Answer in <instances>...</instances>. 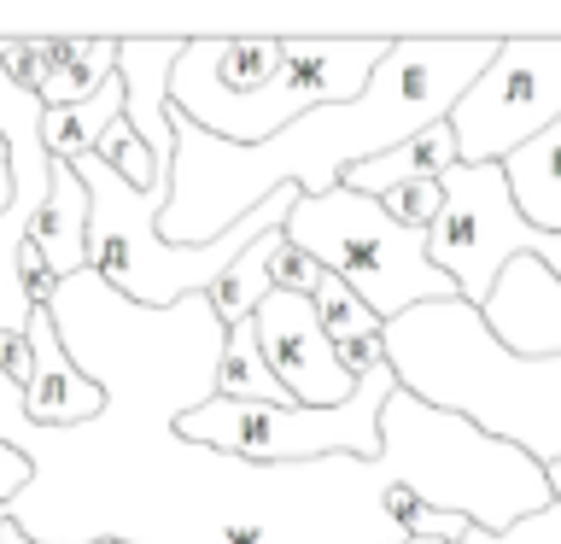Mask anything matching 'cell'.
<instances>
[{
    "label": "cell",
    "instance_id": "6da1fadb",
    "mask_svg": "<svg viewBox=\"0 0 561 544\" xmlns=\"http://www.w3.org/2000/svg\"><path fill=\"white\" fill-rule=\"evenodd\" d=\"M491 53L497 42H392L375 82L357 100L316 105L257 147L217 140L199 123L170 112L175 158L158 235L170 246H210L280 188L333 193L351 165H368V158L403 147L410 135L445 123L450 105L491 65Z\"/></svg>",
    "mask_w": 561,
    "mask_h": 544
},
{
    "label": "cell",
    "instance_id": "7a4b0ae2",
    "mask_svg": "<svg viewBox=\"0 0 561 544\" xmlns=\"http://www.w3.org/2000/svg\"><path fill=\"white\" fill-rule=\"evenodd\" d=\"M380 340L403 393L473 421L480 433L526 451L538 468L561 463V351L515 358L462 298L403 310Z\"/></svg>",
    "mask_w": 561,
    "mask_h": 544
},
{
    "label": "cell",
    "instance_id": "3957f363",
    "mask_svg": "<svg viewBox=\"0 0 561 544\" xmlns=\"http://www.w3.org/2000/svg\"><path fill=\"white\" fill-rule=\"evenodd\" d=\"M375 468H386L380 486H403L427 509L468 515L480 533H515L520 521H533L556 503L543 468L526 451L480 433L473 421L450 410H433L403 386L380 410Z\"/></svg>",
    "mask_w": 561,
    "mask_h": 544
},
{
    "label": "cell",
    "instance_id": "277c9868",
    "mask_svg": "<svg viewBox=\"0 0 561 544\" xmlns=\"http://www.w3.org/2000/svg\"><path fill=\"white\" fill-rule=\"evenodd\" d=\"M287 240L298 252H310L328 275H340L380 322H398L415 305L462 298L456 281L427 258V235L392 223L386 205L368 200V193H351V188L298 193L287 217Z\"/></svg>",
    "mask_w": 561,
    "mask_h": 544
},
{
    "label": "cell",
    "instance_id": "5b68a950",
    "mask_svg": "<svg viewBox=\"0 0 561 544\" xmlns=\"http://www.w3.org/2000/svg\"><path fill=\"white\" fill-rule=\"evenodd\" d=\"M398 393L392 363L357 381V393L333 410H305V404H234L210 393L205 404L175 421L187 445L228 451L252 468H305V463H375L380 456V410Z\"/></svg>",
    "mask_w": 561,
    "mask_h": 544
},
{
    "label": "cell",
    "instance_id": "8992f818",
    "mask_svg": "<svg viewBox=\"0 0 561 544\" xmlns=\"http://www.w3.org/2000/svg\"><path fill=\"white\" fill-rule=\"evenodd\" d=\"M427 258L456 281L462 305L473 310H485L497 275L515 258H538L561 281V235L520 217L503 165H456L445 175V211L427 228Z\"/></svg>",
    "mask_w": 561,
    "mask_h": 544
},
{
    "label": "cell",
    "instance_id": "52a82bcc",
    "mask_svg": "<svg viewBox=\"0 0 561 544\" xmlns=\"http://www.w3.org/2000/svg\"><path fill=\"white\" fill-rule=\"evenodd\" d=\"M386 53H392V42H280V70L252 100H210L175 117L199 123L217 140H234V147H257L305 112H316V105L357 100L375 82Z\"/></svg>",
    "mask_w": 561,
    "mask_h": 544
},
{
    "label": "cell",
    "instance_id": "ba28073f",
    "mask_svg": "<svg viewBox=\"0 0 561 544\" xmlns=\"http://www.w3.org/2000/svg\"><path fill=\"white\" fill-rule=\"evenodd\" d=\"M462 165H503L526 140L561 123V42H497L491 65L450 105Z\"/></svg>",
    "mask_w": 561,
    "mask_h": 544
},
{
    "label": "cell",
    "instance_id": "9c48e42d",
    "mask_svg": "<svg viewBox=\"0 0 561 544\" xmlns=\"http://www.w3.org/2000/svg\"><path fill=\"white\" fill-rule=\"evenodd\" d=\"M252 328H257L263 363H270V375L280 386H287L293 404H305V410H333V404H345L357 393V381L340 369V358H333L328 328L316 322L310 293H270L252 310Z\"/></svg>",
    "mask_w": 561,
    "mask_h": 544
},
{
    "label": "cell",
    "instance_id": "30bf717a",
    "mask_svg": "<svg viewBox=\"0 0 561 544\" xmlns=\"http://www.w3.org/2000/svg\"><path fill=\"white\" fill-rule=\"evenodd\" d=\"M491 340L515 358H556L561 351V281L538 258H515L485 298Z\"/></svg>",
    "mask_w": 561,
    "mask_h": 544
},
{
    "label": "cell",
    "instance_id": "8fae6325",
    "mask_svg": "<svg viewBox=\"0 0 561 544\" xmlns=\"http://www.w3.org/2000/svg\"><path fill=\"white\" fill-rule=\"evenodd\" d=\"M24 340L35 351V375L24 386V416L42 421V428L47 421H94L105 410V386L88 381L82 369L70 363L53 310H30L24 316Z\"/></svg>",
    "mask_w": 561,
    "mask_h": 544
},
{
    "label": "cell",
    "instance_id": "7c38bea8",
    "mask_svg": "<svg viewBox=\"0 0 561 544\" xmlns=\"http://www.w3.org/2000/svg\"><path fill=\"white\" fill-rule=\"evenodd\" d=\"M24 240L47 258V270L59 281L88 270V188L77 182L70 165H59V158H47V188H42V200L30 205Z\"/></svg>",
    "mask_w": 561,
    "mask_h": 544
},
{
    "label": "cell",
    "instance_id": "4fadbf2b",
    "mask_svg": "<svg viewBox=\"0 0 561 544\" xmlns=\"http://www.w3.org/2000/svg\"><path fill=\"white\" fill-rule=\"evenodd\" d=\"M456 165H462V147H456L450 123H433V129L410 135L403 147L368 158V165H351V170L340 175V188L380 200V193H392V188H403V182H445Z\"/></svg>",
    "mask_w": 561,
    "mask_h": 544
},
{
    "label": "cell",
    "instance_id": "5bb4252c",
    "mask_svg": "<svg viewBox=\"0 0 561 544\" xmlns=\"http://www.w3.org/2000/svg\"><path fill=\"white\" fill-rule=\"evenodd\" d=\"M503 182L515 193L520 217L561 235V123H550L538 140L503 158Z\"/></svg>",
    "mask_w": 561,
    "mask_h": 544
},
{
    "label": "cell",
    "instance_id": "9a60e30c",
    "mask_svg": "<svg viewBox=\"0 0 561 544\" xmlns=\"http://www.w3.org/2000/svg\"><path fill=\"white\" fill-rule=\"evenodd\" d=\"M217 398H234V404H293L287 386L270 375V363H263V345H257L252 316H245V322H234V328H222Z\"/></svg>",
    "mask_w": 561,
    "mask_h": 544
},
{
    "label": "cell",
    "instance_id": "2e32d148",
    "mask_svg": "<svg viewBox=\"0 0 561 544\" xmlns=\"http://www.w3.org/2000/svg\"><path fill=\"white\" fill-rule=\"evenodd\" d=\"M287 223H275V228H263V235L245 246V252L228 263V270L217 275V287L205 293V305H210V316H217V328H234V322H245L263 298H270L275 287H270V252H275V235Z\"/></svg>",
    "mask_w": 561,
    "mask_h": 544
},
{
    "label": "cell",
    "instance_id": "e0dca14e",
    "mask_svg": "<svg viewBox=\"0 0 561 544\" xmlns=\"http://www.w3.org/2000/svg\"><path fill=\"white\" fill-rule=\"evenodd\" d=\"M380 509L386 515H398L403 526V544L410 539H433V544H468L473 521L468 515H445V509H427L421 498H410L403 486H380Z\"/></svg>",
    "mask_w": 561,
    "mask_h": 544
},
{
    "label": "cell",
    "instance_id": "ac0fdd59",
    "mask_svg": "<svg viewBox=\"0 0 561 544\" xmlns=\"http://www.w3.org/2000/svg\"><path fill=\"white\" fill-rule=\"evenodd\" d=\"M310 305H316V322L328 328V340H333V345H340V340H357V333H380V328H386L380 316L368 310L340 275H328V270H322V281H316Z\"/></svg>",
    "mask_w": 561,
    "mask_h": 544
},
{
    "label": "cell",
    "instance_id": "d6986e66",
    "mask_svg": "<svg viewBox=\"0 0 561 544\" xmlns=\"http://www.w3.org/2000/svg\"><path fill=\"white\" fill-rule=\"evenodd\" d=\"M117 47H123V42H82V53L70 59V70L42 94V105H77V100H94L100 88L117 77Z\"/></svg>",
    "mask_w": 561,
    "mask_h": 544
},
{
    "label": "cell",
    "instance_id": "ffe728a7",
    "mask_svg": "<svg viewBox=\"0 0 561 544\" xmlns=\"http://www.w3.org/2000/svg\"><path fill=\"white\" fill-rule=\"evenodd\" d=\"M386 217L415 228V235H427V228L438 223V211H445V182H403L392 193H380Z\"/></svg>",
    "mask_w": 561,
    "mask_h": 544
},
{
    "label": "cell",
    "instance_id": "44dd1931",
    "mask_svg": "<svg viewBox=\"0 0 561 544\" xmlns=\"http://www.w3.org/2000/svg\"><path fill=\"white\" fill-rule=\"evenodd\" d=\"M316 281H322V263L310 252H298L287 240V228L275 235V252H270V287L275 293H316Z\"/></svg>",
    "mask_w": 561,
    "mask_h": 544
},
{
    "label": "cell",
    "instance_id": "7402d4cb",
    "mask_svg": "<svg viewBox=\"0 0 561 544\" xmlns=\"http://www.w3.org/2000/svg\"><path fill=\"white\" fill-rule=\"evenodd\" d=\"M18 281H24L30 310H53V305H59V287H65V281L47 270V258L35 252L30 240H18Z\"/></svg>",
    "mask_w": 561,
    "mask_h": 544
},
{
    "label": "cell",
    "instance_id": "603a6c76",
    "mask_svg": "<svg viewBox=\"0 0 561 544\" xmlns=\"http://www.w3.org/2000/svg\"><path fill=\"white\" fill-rule=\"evenodd\" d=\"M386 333V328H380ZM380 333H357V340H340L333 345V358H340V369L351 381H368L375 369H386V340Z\"/></svg>",
    "mask_w": 561,
    "mask_h": 544
},
{
    "label": "cell",
    "instance_id": "cb8c5ba5",
    "mask_svg": "<svg viewBox=\"0 0 561 544\" xmlns=\"http://www.w3.org/2000/svg\"><path fill=\"white\" fill-rule=\"evenodd\" d=\"M0 375L18 381V386H30L35 351H30V340H24V328H0Z\"/></svg>",
    "mask_w": 561,
    "mask_h": 544
},
{
    "label": "cell",
    "instance_id": "d4e9b609",
    "mask_svg": "<svg viewBox=\"0 0 561 544\" xmlns=\"http://www.w3.org/2000/svg\"><path fill=\"white\" fill-rule=\"evenodd\" d=\"M24 480H30V456L12 451V445H0V503H7Z\"/></svg>",
    "mask_w": 561,
    "mask_h": 544
},
{
    "label": "cell",
    "instance_id": "484cf974",
    "mask_svg": "<svg viewBox=\"0 0 561 544\" xmlns=\"http://www.w3.org/2000/svg\"><path fill=\"white\" fill-rule=\"evenodd\" d=\"M94 544H129V539H94Z\"/></svg>",
    "mask_w": 561,
    "mask_h": 544
}]
</instances>
